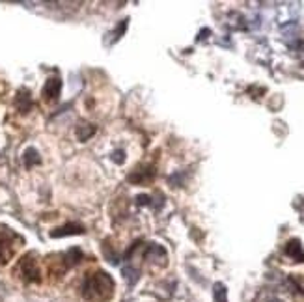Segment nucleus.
I'll return each mask as SVG.
<instances>
[{
    "label": "nucleus",
    "mask_w": 304,
    "mask_h": 302,
    "mask_svg": "<svg viewBox=\"0 0 304 302\" xmlns=\"http://www.w3.org/2000/svg\"><path fill=\"white\" fill-rule=\"evenodd\" d=\"M13 258V244L8 239L0 237V265H6Z\"/></svg>",
    "instance_id": "7"
},
{
    "label": "nucleus",
    "mask_w": 304,
    "mask_h": 302,
    "mask_svg": "<svg viewBox=\"0 0 304 302\" xmlns=\"http://www.w3.org/2000/svg\"><path fill=\"white\" fill-rule=\"evenodd\" d=\"M213 293H215V300L217 302H228V298H226V287L222 284H215Z\"/></svg>",
    "instance_id": "11"
},
{
    "label": "nucleus",
    "mask_w": 304,
    "mask_h": 302,
    "mask_svg": "<svg viewBox=\"0 0 304 302\" xmlns=\"http://www.w3.org/2000/svg\"><path fill=\"white\" fill-rule=\"evenodd\" d=\"M93 135H95V127H93V125H79V127H77V136H79V140L84 142Z\"/></svg>",
    "instance_id": "10"
},
{
    "label": "nucleus",
    "mask_w": 304,
    "mask_h": 302,
    "mask_svg": "<svg viewBox=\"0 0 304 302\" xmlns=\"http://www.w3.org/2000/svg\"><path fill=\"white\" fill-rule=\"evenodd\" d=\"M144 259L147 261H153V263H161V265H166V250L163 246H159V244H147L146 250H144Z\"/></svg>",
    "instance_id": "4"
},
{
    "label": "nucleus",
    "mask_w": 304,
    "mask_h": 302,
    "mask_svg": "<svg viewBox=\"0 0 304 302\" xmlns=\"http://www.w3.org/2000/svg\"><path fill=\"white\" fill-rule=\"evenodd\" d=\"M116 289L114 280L105 270H95L84 276L81 284V295L88 302H107L112 298Z\"/></svg>",
    "instance_id": "1"
},
{
    "label": "nucleus",
    "mask_w": 304,
    "mask_h": 302,
    "mask_svg": "<svg viewBox=\"0 0 304 302\" xmlns=\"http://www.w3.org/2000/svg\"><path fill=\"white\" fill-rule=\"evenodd\" d=\"M22 161H24V166L27 168H32L34 164H39V155L36 149H27L24 151V155H22Z\"/></svg>",
    "instance_id": "9"
},
{
    "label": "nucleus",
    "mask_w": 304,
    "mask_h": 302,
    "mask_svg": "<svg viewBox=\"0 0 304 302\" xmlns=\"http://www.w3.org/2000/svg\"><path fill=\"white\" fill-rule=\"evenodd\" d=\"M286 254H288L289 258H293L295 261H300V263L304 261L302 244H300V241H297V239H293V241H289V243L286 244Z\"/></svg>",
    "instance_id": "6"
},
{
    "label": "nucleus",
    "mask_w": 304,
    "mask_h": 302,
    "mask_svg": "<svg viewBox=\"0 0 304 302\" xmlns=\"http://www.w3.org/2000/svg\"><path fill=\"white\" fill-rule=\"evenodd\" d=\"M267 302H284V300H280V298L274 297V298H269V300H267Z\"/></svg>",
    "instance_id": "13"
},
{
    "label": "nucleus",
    "mask_w": 304,
    "mask_h": 302,
    "mask_svg": "<svg viewBox=\"0 0 304 302\" xmlns=\"http://www.w3.org/2000/svg\"><path fill=\"white\" fill-rule=\"evenodd\" d=\"M60 92H62V81L58 77H50V79H47V82H45L41 97H43L45 103L55 105V103L60 99Z\"/></svg>",
    "instance_id": "3"
},
{
    "label": "nucleus",
    "mask_w": 304,
    "mask_h": 302,
    "mask_svg": "<svg viewBox=\"0 0 304 302\" xmlns=\"http://www.w3.org/2000/svg\"><path fill=\"white\" fill-rule=\"evenodd\" d=\"M123 274H125V278H127V282H129L131 286L135 284L136 280H138V270L136 269H133V267H127V269H123Z\"/></svg>",
    "instance_id": "12"
},
{
    "label": "nucleus",
    "mask_w": 304,
    "mask_h": 302,
    "mask_svg": "<svg viewBox=\"0 0 304 302\" xmlns=\"http://www.w3.org/2000/svg\"><path fill=\"white\" fill-rule=\"evenodd\" d=\"M17 274L21 276L22 280L28 284H38L41 280V269L34 254H27L24 258H21L19 265H17Z\"/></svg>",
    "instance_id": "2"
},
{
    "label": "nucleus",
    "mask_w": 304,
    "mask_h": 302,
    "mask_svg": "<svg viewBox=\"0 0 304 302\" xmlns=\"http://www.w3.org/2000/svg\"><path fill=\"white\" fill-rule=\"evenodd\" d=\"M84 233V228L81 224H65V226L58 228V230H53L50 232V237H64V235H81Z\"/></svg>",
    "instance_id": "5"
},
{
    "label": "nucleus",
    "mask_w": 304,
    "mask_h": 302,
    "mask_svg": "<svg viewBox=\"0 0 304 302\" xmlns=\"http://www.w3.org/2000/svg\"><path fill=\"white\" fill-rule=\"evenodd\" d=\"M15 105H17V108H19L21 112H28V110L32 108V97H30L28 90H21V92L17 93Z\"/></svg>",
    "instance_id": "8"
}]
</instances>
